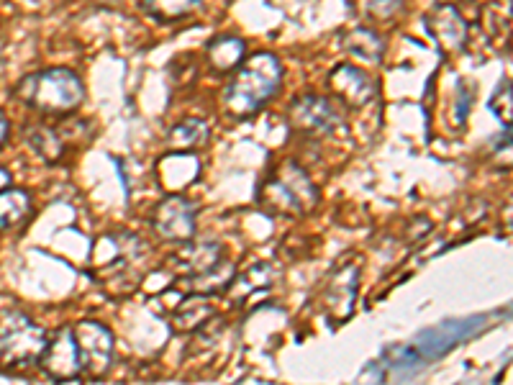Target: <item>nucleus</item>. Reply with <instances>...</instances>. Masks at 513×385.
Here are the masks:
<instances>
[{
    "label": "nucleus",
    "mask_w": 513,
    "mask_h": 385,
    "mask_svg": "<svg viewBox=\"0 0 513 385\" xmlns=\"http://www.w3.org/2000/svg\"><path fill=\"white\" fill-rule=\"evenodd\" d=\"M283 62L270 52H257L236 67L224 90V106L234 119H249L278 95L283 85Z\"/></svg>",
    "instance_id": "f257e3e1"
},
{
    "label": "nucleus",
    "mask_w": 513,
    "mask_h": 385,
    "mask_svg": "<svg viewBox=\"0 0 513 385\" xmlns=\"http://www.w3.org/2000/svg\"><path fill=\"white\" fill-rule=\"evenodd\" d=\"M13 95L44 116H67L83 106L85 85L67 67H47L21 77Z\"/></svg>",
    "instance_id": "f03ea898"
},
{
    "label": "nucleus",
    "mask_w": 513,
    "mask_h": 385,
    "mask_svg": "<svg viewBox=\"0 0 513 385\" xmlns=\"http://www.w3.org/2000/svg\"><path fill=\"white\" fill-rule=\"evenodd\" d=\"M257 203L270 216H303L319 206V188L298 162L285 160L265 178Z\"/></svg>",
    "instance_id": "7ed1b4c3"
},
{
    "label": "nucleus",
    "mask_w": 513,
    "mask_h": 385,
    "mask_svg": "<svg viewBox=\"0 0 513 385\" xmlns=\"http://www.w3.org/2000/svg\"><path fill=\"white\" fill-rule=\"evenodd\" d=\"M47 332L21 311L0 314V365L8 370L29 368L47 350Z\"/></svg>",
    "instance_id": "20e7f679"
},
{
    "label": "nucleus",
    "mask_w": 513,
    "mask_h": 385,
    "mask_svg": "<svg viewBox=\"0 0 513 385\" xmlns=\"http://www.w3.org/2000/svg\"><path fill=\"white\" fill-rule=\"evenodd\" d=\"M288 124L295 134L308 139H331L347 131V116L326 95H298L288 108Z\"/></svg>",
    "instance_id": "39448f33"
},
{
    "label": "nucleus",
    "mask_w": 513,
    "mask_h": 385,
    "mask_svg": "<svg viewBox=\"0 0 513 385\" xmlns=\"http://www.w3.org/2000/svg\"><path fill=\"white\" fill-rule=\"evenodd\" d=\"M75 334L77 350H80V365L83 375L88 378H103L113 368V357H116V344L108 326L93 319H80L72 326Z\"/></svg>",
    "instance_id": "423d86ee"
},
{
    "label": "nucleus",
    "mask_w": 513,
    "mask_h": 385,
    "mask_svg": "<svg viewBox=\"0 0 513 385\" xmlns=\"http://www.w3.org/2000/svg\"><path fill=\"white\" fill-rule=\"evenodd\" d=\"M195 221H198V208L185 196H167L152 211V229L165 242H190L195 237Z\"/></svg>",
    "instance_id": "0eeeda50"
},
{
    "label": "nucleus",
    "mask_w": 513,
    "mask_h": 385,
    "mask_svg": "<svg viewBox=\"0 0 513 385\" xmlns=\"http://www.w3.org/2000/svg\"><path fill=\"white\" fill-rule=\"evenodd\" d=\"M424 26L431 39L437 42V47L442 49V54L465 52L470 26L452 3H439V6L429 8L424 16Z\"/></svg>",
    "instance_id": "6e6552de"
},
{
    "label": "nucleus",
    "mask_w": 513,
    "mask_h": 385,
    "mask_svg": "<svg viewBox=\"0 0 513 385\" xmlns=\"http://www.w3.org/2000/svg\"><path fill=\"white\" fill-rule=\"evenodd\" d=\"M44 373L49 375L57 383H65V380H75L83 375V365H80V350H77L75 334H72V326H62L57 334L47 342V350L42 352V360H39Z\"/></svg>",
    "instance_id": "1a4fd4ad"
},
{
    "label": "nucleus",
    "mask_w": 513,
    "mask_h": 385,
    "mask_svg": "<svg viewBox=\"0 0 513 385\" xmlns=\"http://www.w3.org/2000/svg\"><path fill=\"white\" fill-rule=\"evenodd\" d=\"M329 85L347 108H365L378 98V83L357 65H337L329 72Z\"/></svg>",
    "instance_id": "9d476101"
},
{
    "label": "nucleus",
    "mask_w": 513,
    "mask_h": 385,
    "mask_svg": "<svg viewBox=\"0 0 513 385\" xmlns=\"http://www.w3.org/2000/svg\"><path fill=\"white\" fill-rule=\"evenodd\" d=\"M224 247L219 242H185V247L180 252H175V257L170 260V265L175 267L177 273H183V278L190 275H201L206 270H211L216 262L224 260Z\"/></svg>",
    "instance_id": "9b49d317"
},
{
    "label": "nucleus",
    "mask_w": 513,
    "mask_h": 385,
    "mask_svg": "<svg viewBox=\"0 0 513 385\" xmlns=\"http://www.w3.org/2000/svg\"><path fill=\"white\" fill-rule=\"evenodd\" d=\"M339 47L362 65H380L385 57V39L367 26H354L339 34Z\"/></svg>",
    "instance_id": "f8f14e48"
},
{
    "label": "nucleus",
    "mask_w": 513,
    "mask_h": 385,
    "mask_svg": "<svg viewBox=\"0 0 513 385\" xmlns=\"http://www.w3.org/2000/svg\"><path fill=\"white\" fill-rule=\"evenodd\" d=\"M354 296H357V265L342 267L331 285L326 288V306L334 319H347L352 314Z\"/></svg>",
    "instance_id": "ddd939ff"
},
{
    "label": "nucleus",
    "mask_w": 513,
    "mask_h": 385,
    "mask_svg": "<svg viewBox=\"0 0 513 385\" xmlns=\"http://www.w3.org/2000/svg\"><path fill=\"white\" fill-rule=\"evenodd\" d=\"M278 278V270L270 265V262H260V265H252L247 273L234 275V280L226 288V296L234 298L236 303H244L249 296H254L257 291H267Z\"/></svg>",
    "instance_id": "4468645a"
},
{
    "label": "nucleus",
    "mask_w": 513,
    "mask_h": 385,
    "mask_svg": "<svg viewBox=\"0 0 513 385\" xmlns=\"http://www.w3.org/2000/svg\"><path fill=\"white\" fill-rule=\"evenodd\" d=\"M234 275H236L234 262L224 257V260L216 262V265H213L211 270H206V273L185 278V283H188L190 288V296L211 298L216 296V293H226V288H229V283L234 280Z\"/></svg>",
    "instance_id": "2eb2a0df"
},
{
    "label": "nucleus",
    "mask_w": 513,
    "mask_h": 385,
    "mask_svg": "<svg viewBox=\"0 0 513 385\" xmlns=\"http://www.w3.org/2000/svg\"><path fill=\"white\" fill-rule=\"evenodd\" d=\"M247 60V44L239 36L221 34L208 44V62L216 72H231Z\"/></svg>",
    "instance_id": "dca6fc26"
},
{
    "label": "nucleus",
    "mask_w": 513,
    "mask_h": 385,
    "mask_svg": "<svg viewBox=\"0 0 513 385\" xmlns=\"http://www.w3.org/2000/svg\"><path fill=\"white\" fill-rule=\"evenodd\" d=\"M211 316V298L188 296L172 311V326H175L177 332H198V329H203L211 321Z\"/></svg>",
    "instance_id": "f3484780"
},
{
    "label": "nucleus",
    "mask_w": 513,
    "mask_h": 385,
    "mask_svg": "<svg viewBox=\"0 0 513 385\" xmlns=\"http://www.w3.org/2000/svg\"><path fill=\"white\" fill-rule=\"evenodd\" d=\"M211 139V126L203 119H183L177 121L167 134V147L172 152H190V149H201Z\"/></svg>",
    "instance_id": "a211bd4d"
},
{
    "label": "nucleus",
    "mask_w": 513,
    "mask_h": 385,
    "mask_svg": "<svg viewBox=\"0 0 513 385\" xmlns=\"http://www.w3.org/2000/svg\"><path fill=\"white\" fill-rule=\"evenodd\" d=\"M31 214V196L21 188L0 190V234L8 229H16L26 216Z\"/></svg>",
    "instance_id": "6ab92c4d"
},
{
    "label": "nucleus",
    "mask_w": 513,
    "mask_h": 385,
    "mask_svg": "<svg viewBox=\"0 0 513 385\" xmlns=\"http://www.w3.org/2000/svg\"><path fill=\"white\" fill-rule=\"evenodd\" d=\"M29 147L34 149L44 162H49V165L62 160L67 152L65 139H62L59 129H54V126H34V129L29 131Z\"/></svg>",
    "instance_id": "aec40b11"
},
{
    "label": "nucleus",
    "mask_w": 513,
    "mask_h": 385,
    "mask_svg": "<svg viewBox=\"0 0 513 385\" xmlns=\"http://www.w3.org/2000/svg\"><path fill=\"white\" fill-rule=\"evenodd\" d=\"M354 16L372 21V24H385L393 21L403 11V0H347Z\"/></svg>",
    "instance_id": "412c9836"
},
{
    "label": "nucleus",
    "mask_w": 513,
    "mask_h": 385,
    "mask_svg": "<svg viewBox=\"0 0 513 385\" xmlns=\"http://www.w3.org/2000/svg\"><path fill=\"white\" fill-rule=\"evenodd\" d=\"M203 0H142L144 11L154 16L157 21H180L190 16Z\"/></svg>",
    "instance_id": "4be33fe9"
},
{
    "label": "nucleus",
    "mask_w": 513,
    "mask_h": 385,
    "mask_svg": "<svg viewBox=\"0 0 513 385\" xmlns=\"http://www.w3.org/2000/svg\"><path fill=\"white\" fill-rule=\"evenodd\" d=\"M488 108L493 111V116L496 119H501L503 124H506V129H511V111H513V103H511V80H501V85H498V90L493 93V98H490Z\"/></svg>",
    "instance_id": "5701e85b"
},
{
    "label": "nucleus",
    "mask_w": 513,
    "mask_h": 385,
    "mask_svg": "<svg viewBox=\"0 0 513 385\" xmlns=\"http://www.w3.org/2000/svg\"><path fill=\"white\" fill-rule=\"evenodd\" d=\"M8 131H11V121H8L6 113L0 111V147H3V144H6Z\"/></svg>",
    "instance_id": "b1692460"
},
{
    "label": "nucleus",
    "mask_w": 513,
    "mask_h": 385,
    "mask_svg": "<svg viewBox=\"0 0 513 385\" xmlns=\"http://www.w3.org/2000/svg\"><path fill=\"white\" fill-rule=\"evenodd\" d=\"M6 188H11V172L0 167V190H6Z\"/></svg>",
    "instance_id": "393cba45"
},
{
    "label": "nucleus",
    "mask_w": 513,
    "mask_h": 385,
    "mask_svg": "<svg viewBox=\"0 0 513 385\" xmlns=\"http://www.w3.org/2000/svg\"><path fill=\"white\" fill-rule=\"evenodd\" d=\"M95 3H101V6L113 8V6H121V3H124V0H95Z\"/></svg>",
    "instance_id": "a878e982"
}]
</instances>
